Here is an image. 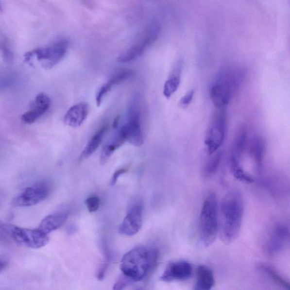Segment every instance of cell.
<instances>
[{"label":"cell","mask_w":290,"mask_h":290,"mask_svg":"<svg viewBox=\"0 0 290 290\" xmlns=\"http://www.w3.org/2000/svg\"><path fill=\"white\" fill-rule=\"evenodd\" d=\"M193 268L189 262L184 260L170 262L167 264L160 281L165 282L185 281L192 277Z\"/></svg>","instance_id":"12"},{"label":"cell","mask_w":290,"mask_h":290,"mask_svg":"<svg viewBox=\"0 0 290 290\" xmlns=\"http://www.w3.org/2000/svg\"><path fill=\"white\" fill-rule=\"evenodd\" d=\"M9 232L13 239L24 247L33 249L42 248L49 243L48 235L37 229H29L17 226L10 227Z\"/></svg>","instance_id":"8"},{"label":"cell","mask_w":290,"mask_h":290,"mask_svg":"<svg viewBox=\"0 0 290 290\" xmlns=\"http://www.w3.org/2000/svg\"><path fill=\"white\" fill-rule=\"evenodd\" d=\"M86 205L89 212L93 213L99 209L100 205V200L97 196H91L86 200Z\"/></svg>","instance_id":"28"},{"label":"cell","mask_w":290,"mask_h":290,"mask_svg":"<svg viewBox=\"0 0 290 290\" xmlns=\"http://www.w3.org/2000/svg\"><path fill=\"white\" fill-rule=\"evenodd\" d=\"M119 120H120V119H119V117H118L117 118L115 119V120H114L113 123V127L114 128H117V127H118Z\"/></svg>","instance_id":"34"},{"label":"cell","mask_w":290,"mask_h":290,"mask_svg":"<svg viewBox=\"0 0 290 290\" xmlns=\"http://www.w3.org/2000/svg\"><path fill=\"white\" fill-rule=\"evenodd\" d=\"M36 116L33 113L32 111H29L26 112L25 114L22 115L21 119L26 124H33L35 122L37 119Z\"/></svg>","instance_id":"31"},{"label":"cell","mask_w":290,"mask_h":290,"mask_svg":"<svg viewBox=\"0 0 290 290\" xmlns=\"http://www.w3.org/2000/svg\"><path fill=\"white\" fill-rule=\"evenodd\" d=\"M2 10V6H1V4H0V11H1Z\"/></svg>","instance_id":"35"},{"label":"cell","mask_w":290,"mask_h":290,"mask_svg":"<svg viewBox=\"0 0 290 290\" xmlns=\"http://www.w3.org/2000/svg\"><path fill=\"white\" fill-rule=\"evenodd\" d=\"M130 278H129L127 276L122 274L120 277L119 278L117 282L114 285V290H123L128 285L134 284Z\"/></svg>","instance_id":"29"},{"label":"cell","mask_w":290,"mask_h":290,"mask_svg":"<svg viewBox=\"0 0 290 290\" xmlns=\"http://www.w3.org/2000/svg\"><path fill=\"white\" fill-rule=\"evenodd\" d=\"M8 265V261L6 259L0 257V272H2Z\"/></svg>","instance_id":"33"},{"label":"cell","mask_w":290,"mask_h":290,"mask_svg":"<svg viewBox=\"0 0 290 290\" xmlns=\"http://www.w3.org/2000/svg\"><path fill=\"white\" fill-rule=\"evenodd\" d=\"M69 44L67 40H61L49 47L50 55L49 59L43 64L46 69H51L59 63L66 55Z\"/></svg>","instance_id":"18"},{"label":"cell","mask_w":290,"mask_h":290,"mask_svg":"<svg viewBox=\"0 0 290 290\" xmlns=\"http://www.w3.org/2000/svg\"><path fill=\"white\" fill-rule=\"evenodd\" d=\"M194 95V90H190L180 99V105L182 107H186L192 102Z\"/></svg>","instance_id":"30"},{"label":"cell","mask_w":290,"mask_h":290,"mask_svg":"<svg viewBox=\"0 0 290 290\" xmlns=\"http://www.w3.org/2000/svg\"><path fill=\"white\" fill-rule=\"evenodd\" d=\"M143 201L141 198H133L128 205L127 216L119 231L126 236H134L140 230L142 224Z\"/></svg>","instance_id":"9"},{"label":"cell","mask_w":290,"mask_h":290,"mask_svg":"<svg viewBox=\"0 0 290 290\" xmlns=\"http://www.w3.org/2000/svg\"><path fill=\"white\" fill-rule=\"evenodd\" d=\"M125 142L126 140L123 136L118 131L114 137L102 149L100 158L101 163L103 165L106 163L116 150L120 148Z\"/></svg>","instance_id":"20"},{"label":"cell","mask_w":290,"mask_h":290,"mask_svg":"<svg viewBox=\"0 0 290 290\" xmlns=\"http://www.w3.org/2000/svg\"><path fill=\"white\" fill-rule=\"evenodd\" d=\"M68 216H69L68 211L50 214L44 218L37 228L43 233L49 235L51 232L62 226L67 221Z\"/></svg>","instance_id":"17"},{"label":"cell","mask_w":290,"mask_h":290,"mask_svg":"<svg viewBox=\"0 0 290 290\" xmlns=\"http://www.w3.org/2000/svg\"><path fill=\"white\" fill-rule=\"evenodd\" d=\"M219 225V206L216 194L211 193L204 201L200 217V238L204 246L209 247L216 240Z\"/></svg>","instance_id":"4"},{"label":"cell","mask_w":290,"mask_h":290,"mask_svg":"<svg viewBox=\"0 0 290 290\" xmlns=\"http://www.w3.org/2000/svg\"><path fill=\"white\" fill-rule=\"evenodd\" d=\"M260 269L261 272L263 273L267 277L274 282L276 285L281 286L285 289H290L289 283L285 280L275 269L272 268L270 266L262 265L260 267Z\"/></svg>","instance_id":"25"},{"label":"cell","mask_w":290,"mask_h":290,"mask_svg":"<svg viewBox=\"0 0 290 290\" xmlns=\"http://www.w3.org/2000/svg\"><path fill=\"white\" fill-rule=\"evenodd\" d=\"M50 184L45 181L37 182L26 188L13 200L14 205L17 207H29L35 205L46 200L50 193Z\"/></svg>","instance_id":"10"},{"label":"cell","mask_w":290,"mask_h":290,"mask_svg":"<svg viewBox=\"0 0 290 290\" xmlns=\"http://www.w3.org/2000/svg\"><path fill=\"white\" fill-rule=\"evenodd\" d=\"M51 105L50 98L47 95L40 93L37 95L31 105V111L39 118L49 110Z\"/></svg>","instance_id":"24"},{"label":"cell","mask_w":290,"mask_h":290,"mask_svg":"<svg viewBox=\"0 0 290 290\" xmlns=\"http://www.w3.org/2000/svg\"><path fill=\"white\" fill-rule=\"evenodd\" d=\"M248 131L246 126H241L235 137L230 156V166L241 165L240 160L248 145Z\"/></svg>","instance_id":"13"},{"label":"cell","mask_w":290,"mask_h":290,"mask_svg":"<svg viewBox=\"0 0 290 290\" xmlns=\"http://www.w3.org/2000/svg\"><path fill=\"white\" fill-rule=\"evenodd\" d=\"M227 114L225 108H217L208 127L205 144L208 155L219 150L226 135Z\"/></svg>","instance_id":"5"},{"label":"cell","mask_w":290,"mask_h":290,"mask_svg":"<svg viewBox=\"0 0 290 290\" xmlns=\"http://www.w3.org/2000/svg\"><path fill=\"white\" fill-rule=\"evenodd\" d=\"M160 26L154 23L147 27L134 46L118 58L119 63H125L134 60L144 53L149 46L154 43L159 35Z\"/></svg>","instance_id":"7"},{"label":"cell","mask_w":290,"mask_h":290,"mask_svg":"<svg viewBox=\"0 0 290 290\" xmlns=\"http://www.w3.org/2000/svg\"><path fill=\"white\" fill-rule=\"evenodd\" d=\"M137 102L136 99L132 102L130 107H129L127 121L118 131L123 136L126 141L136 147H140L144 144V136L141 127V115Z\"/></svg>","instance_id":"6"},{"label":"cell","mask_w":290,"mask_h":290,"mask_svg":"<svg viewBox=\"0 0 290 290\" xmlns=\"http://www.w3.org/2000/svg\"><path fill=\"white\" fill-rule=\"evenodd\" d=\"M245 71L239 67L223 68L211 85L209 95L217 108H225L235 97L243 84Z\"/></svg>","instance_id":"3"},{"label":"cell","mask_w":290,"mask_h":290,"mask_svg":"<svg viewBox=\"0 0 290 290\" xmlns=\"http://www.w3.org/2000/svg\"><path fill=\"white\" fill-rule=\"evenodd\" d=\"M209 158L205 164L203 173L205 177H210L216 173L223 156V152L218 150L217 152L209 155Z\"/></svg>","instance_id":"23"},{"label":"cell","mask_w":290,"mask_h":290,"mask_svg":"<svg viewBox=\"0 0 290 290\" xmlns=\"http://www.w3.org/2000/svg\"><path fill=\"white\" fill-rule=\"evenodd\" d=\"M134 75V71L131 70H123L119 71L109 80L107 83L102 86L97 92L95 101L98 107H100L104 97L110 92L115 85L122 83L131 78Z\"/></svg>","instance_id":"15"},{"label":"cell","mask_w":290,"mask_h":290,"mask_svg":"<svg viewBox=\"0 0 290 290\" xmlns=\"http://www.w3.org/2000/svg\"><path fill=\"white\" fill-rule=\"evenodd\" d=\"M289 228L284 224H275L269 232L265 243L266 253L274 256L284 250L289 241Z\"/></svg>","instance_id":"11"},{"label":"cell","mask_w":290,"mask_h":290,"mask_svg":"<svg viewBox=\"0 0 290 290\" xmlns=\"http://www.w3.org/2000/svg\"><path fill=\"white\" fill-rule=\"evenodd\" d=\"M103 245L104 259L103 262L100 265V267H99L97 272V277L98 279V280L100 281L103 280L104 278L111 260V253L108 250L106 244L104 243Z\"/></svg>","instance_id":"27"},{"label":"cell","mask_w":290,"mask_h":290,"mask_svg":"<svg viewBox=\"0 0 290 290\" xmlns=\"http://www.w3.org/2000/svg\"><path fill=\"white\" fill-rule=\"evenodd\" d=\"M127 170L125 169H119L117 171L115 172L114 175H112V178L110 182L111 186H114L116 183H117V181L119 178V177L121 176L122 174L125 173L127 172Z\"/></svg>","instance_id":"32"},{"label":"cell","mask_w":290,"mask_h":290,"mask_svg":"<svg viewBox=\"0 0 290 290\" xmlns=\"http://www.w3.org/2000/svg\"><path fill=\"white\" fill-rule=\"evenodd\" d=\"M244 204L239 193L233 191L224 197L219 208L220 238L230 244L239 234L243 222Z\"/></svg>","instance_id":"1"},{"label":"cell","mask_w":290,"mask_h":290,"mask_svg":"<svg viewBox=\"0 0 290 290\" xmlns=\"http://www.w3.org/2000/svg\"><path fill=\"white\" fill-rule=\"evenodd\" d=\"M88 112L89 107L86 103H81L74 105L65 115L64 123L72 128L80 127L86 120Z\"/></svg>","instance_id":"14"},{"label":"cell","mask_w":290,"mask_h":290,"mask_svg":"<svg viewBox=\"0 0 290 290\" xmlns=\"http://www.w3.org/2000/svg\"><path fill=\"white\" fill-rule=\"evenodd\" d=\"M106 130V127H103L95 133L82 152L80 156L81 160L87 159L93 154L101 145Z\"/></svg>","instance_id":"22"},{"label":"cell","mask_w":290,"mask_h":290,"mask_svg":"<svg viewBox=\"0 0 290 290\" xmlns=\"http://www.w3.org/2000/svg\"><path fill=\"white\" fill-rule=\"evenodd\" d=\"M0 52L3 60L7 63H12L14 60V54L10 50L8 39L4 34L0 33Z\"/></svg>","instance_id":"26"},{"label":"cell","mask_w":290,"mask_h":290,"mask_svg":"<svg viewBox=\"0 0 290 290\" xmlns=\"http://www.w3.org/2000/svg\"><path fill=\"white\" fill-rule=\"evenodd\" d=\"M215 278L211 269L205 265H200L197 268L196 289L209 290L215 285Z\"/></svg>","instance_id":"19"},{"label":"cell","mask_w":290,"mask_h":290,"mask_svg":"<svg viewBox=\"0 0 290 290\" xmlns=\"http://www.w3.org/2000/svg\"><path fill=\"white\" fill-rule=\"evenodd\" d=\"M159 256L158 249L138 246L125 254L121 261L122 274L134 282L141 281L154 271Z\"/></svg>","instance_id":"2"},{"label":"cell","mask_w":290,"mask_h":290,"mask_svg":"<svg viewBox=\"0 0 290 290\" xmlns=\"http://www.w3.org/2000/svg\"><path fill=\"white\" fill-rule=\"evenodd\" d=\"M251 153L258 170H260L263 162L265 153V143L260 136H255L252 139Z\"/></svg>","instance_id":"21"},{"label":"cell","mask_w":290,"mask_h":290,"mask_svg":"<svg viewBox=\"0 0 290 290\" xmlns=\"http://www.w3.org/2000/svg\"><path fill=\"white\" fill-rule=\"evenodd\" d=\"M183 62L182 60L177 61L168 79L164 85L163 93L166 98H170L176 93L180 86L181 75L182 73Z\"/></svg>","instance_id":"16"}]
</instances>
